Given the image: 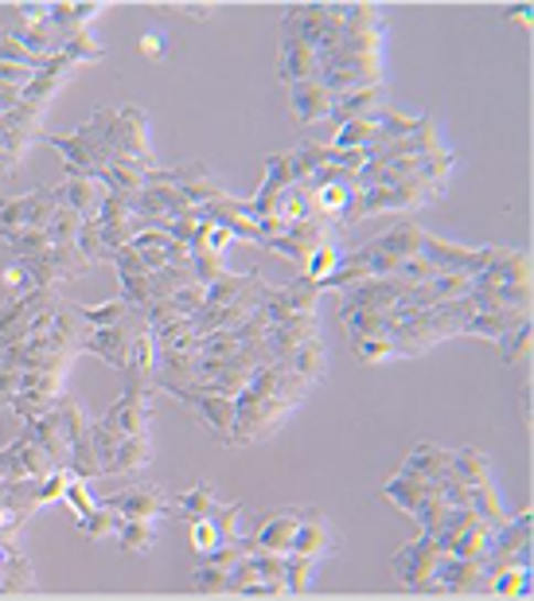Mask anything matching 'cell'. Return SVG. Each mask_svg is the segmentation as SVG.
I'll use <instances>...</instances> for the list:
<instances>
[{
    "label": "cell",
    "instance_id": "6da1fadb",
    "mask_svg": "<svg viewBox=\"0 0 534 601\" xmlns=\"http://www.w3.org/2000/svg\"><path fill=\"white\" fill-rule=\"evenodd\" d=\"M292 410L297 407H292L289 398L274 395V390L258 387V383L250 379V387H246L243 395H234V446L246 449L274 438V433L289 422Z\"/></svg>",
    "mask_w": 534,
    "mask_h": 601
},
{
    "label": "cell",
    "instance_id": "7a4b0ae2",
    "mask_svg": "<svg viewBox=\"0 0 534 601\" xmlns=\"http://www.w3.org/2000/svg\"><path fill=\"white\" fill-rule=\"evenodd\" d=\"M343 17H348V4H292L281 20V35H297V40L312 43V52L328 60L348 40Z\"/></svg>",
    "mask_w": 534,
    "mask_h": 601
},
{
    "label": "cell",
    "instance_id": "3957f363",
    "mask_svg": "<svg viewBox=\"0 0 534 601\" xmlns=\"http://www.w3.org/2000/svg\"><path fill=\"white\" fill-rule=\"evenodd\" d=\"M109 149H114V161L134 164L145 176L157 169V161H152V141H149V114H145L141 106H117L114 129H109Z\"/></svg>",
    "mask_w": 534,
    "mask_h": 601
},
{
    "label": "cell",
    "instance_id": "277c9868",
    "mask_svg": "<svg viewBox=\"0 0 534 601\" xmlns=\"http://www.w3.org/2000/svg\"><path fill=\"white\" fill-rule=\"evenodd\" d=\"M441 543L434 539L429 532H421L414 543H402L394 550L391 559V570L398 578L402 590L409 593H434V575H437V562H441Z\"/></svg>",
    "mask_w": 534,
    "mask_h": 601
},
{
    "label": "cell",
    "instance_id": "5b68a950",
    "mask_svg": "<svg viewBox=\"0 0 534 601\" xmlns=\"http://www.w3.org/2000/svg\"><path fill=\"white\" fill-rule=\"evenodd\" d=\"M421 243H426V230H421L418 223L402 219L398 227H391L383 238L360 246V255H363V262H367L371 278H391L406 258L421 255Z\"/></svg>",
    "mask_w": 534,
    "mask_h": 601
},
{
    "label": "cell",
    "instance_id": "8992f818",
    "mask_svg": "<svg viewBox=\"0 0 534 601\" xmlns=\"http://www.w3.org/2000/svg\"><path fill=\"white\" fill-rule=\"evenodd\" d=\"M149 332V316L141 313V309H129L121 321L106 324V329H90V336H86V352H94L98 359H106L109 367H117V372H126L129 356H134V344Z\"/></svg>",
    "mask_w": 534,
    "mask_h": 601
},
{
    "label": "cell",
    "instance_id": "52a82bcc",
    "mask_svg": "<svg viewBox=\"0 0 534 601\" xmlns=\"http://www.w3.org/2000/svg\"><path fill=\"white\" fill-rule=\"evenodd\" d=\"M145 184L175 187V192H180L188 204H192V212H195V207H203V204H211V200H223V195H231L223 180H218L203 161L175 164V169H152L149 176H145Z\"/></svg>",
    "mask_w": 534,
    "mask_h": 601
},
{
    "label": "cell",
    "instance_id": "ba28073f",
    "mask_svg": "<svg viewBox=\"0 0 534 601\" xmlns=\"http://www.w3.org/2000/svg\"><path fill=\"white\" fill-rule=\"evenodd\" d=\"M152 387H141V383H126L121 398L114 407L98 418L114 438H137V433H152Z\"/></svg>",
    "mask_w": 534,
    "mask_h": 601
},
{
    "label": "cell",
    "instance_id": "9c48e42d",
    "mask_svg": "<svg viewBox=\"0 0 534 601\" xmlns=\"http://www.w3.org/2000/svg\"><path fill=\"white\" fill-rule=\"evenodd\" d=\"M67 395V375L58 372H20V387L12 395V415L20 418V426L32 422V418L47 415L58 398Z\"/></svg>",
    "mask_w": 534,
    "mask_h": 601
},
{
    "label": "cell",
    "instance_id": "30bf717a",
    "mask_svg": "<svg viewBox=\"0 0 534 601\" xmlns=\"http://www.w3.org/2000/svg\"><path fill=\"white\" fill-rule=\"evenodd\" d=\"M292 555H305V559H332L340 555V532L332 527V519L320 508H301V524L292 535Z\"/></svg>",
    "mask_w": 534,
    "mask_h": 601
},
{
    "label": "cell",
    "instance_id": "8fae6325",
    "mask_svg": "<svg viewBox=\"0 0 534 601\" xmlns=\"http://www.w3.org/2000/svg\"><path fill=\"white\" fill-rule=\"evenodd\" d=\"M320 293H324V289H320L317 281H309V278H301V273H297L289 286L269 289V297L261 301V309H266L269 324H277V321H289V316L317 313V309H320Z\"/></svg>",
    "mask_w": 534,
    "mask_h": 601
},
{
    "label": "cell",
    "instance_id": "7c38bea8",
    "mask_svg": "<svg viewBox=\"0 0 534 601\" xmlns=\"http://www.w3.org/2000/svg\"><path fill=\"white\" fill-rule=\"evenodd\" d=\"M484 582H488L484 562L441 555L434 575V593H441V598H472V593H484Z\"/></svg>",
    "mask_w": 534,
    "mask_h": 601
},
{
    "label": "cell",
    "instance_id": "4fadbf2b",
    "mask_svg": "<svg viewBox=\"0 0 534 601\" xmlns=\"http://www.w3.org/2000/svg\"><path fill=\"white\" fill-rule=\"evenodd\" d=\"M175 403H184L195 415V422L207 430L211 441L218 446H234V398L226 395H180Z\"/></svg>",
    "mask_w": 534,
    "mask_h": 601
},
{
    "label": "cell",
    "instance_id": "5bb4252c",
    "mask_svg": "<svg viewBox=\"0 0 534 601\" xmlns=\"http://www.w3.org/2000/svg\"><path fill=\"white\" fill-rule=\"evenodd\" d=\"M102 504H109V508L121 512L126 519H157V516H168V508H172V492L160 489V484H129V489L106 496Z\"/></svg>",
    "mask_w": 534,
    "mask_h": 601
},
{
    "label": "cell",
    "instance_id": "9a60e30c",
    "mask_svg": "<svg viewBox=\"0 0 534 601\" xmlns=\"http://www.w3.org/2000/svg\"><path fill=\"white\" fill-rule=\"evenodd\" d=\"M0 473L9 476V481H24V476H47V473H55V465H51V458L43 453L40 441H32L24 430H20L17 441L0 446Z\"/></svg>",
    "mask_w": 534,
    "mask_h": 601
},
{
    "label": "cell",
    "instance_id": "2e32d148",
    "mask_svg": "<svg viewBox=\"0 0 534 601\" xmlns=\"http://www.w3.org/2000/svg\"><path fill=\"white\" fill-rule=\"evenodd\" d=\"M98 227H102V238H106L109 250H117V246L134 243V238L141 235V230H149V223H145L141 215H137L134 207H129L126 195H114V192H109L106 204H102V212H98Z\"/></svg>",
    "mask_w": 534,
    "mask_h": 601
},
{
    "label": "cell",
    "instance_id": "e0dca14e",
    "mask_svg": "<svg viewBox=\"0 0 534 601\" xmlns=\"http://www.w3.org/2000/svg\"><path fill=\"white\" fill-rule=\"evenodd\" d=\"M297 524H301V508H277L258 516L250 532V550H274V555H289L292 535H297Z\"/></svg>",
    "mask_w": 534,
    "mask_h": 601
},
{
    "label": "cell",
    "instance_id": "ac0fdd59",
    "mask_svg": "<svg viewBox=\"0 0 534 601\" xmlns=\"http://www.w3.org/2000/svg\"><path fill=\"white\" fill-rule=\"evenodd\" d=\"M406 293L409 286L398 278H363L360 286L343 289L340 309H394L406 301Z\"/></svg>",
    "mask_w": 534,
    "mask_h": 601
},
{
    "label": "cell",
    "instance_id": "d6986e66",
    "mask_svg": "<svg viewBox=\"0 0 534 601\" xmlns=\"http://www.w3.org/2000/svg\"><path fill=\"white\" fill-rule=\"evenodd\" d=\"M317 75H320V55L312 52V43L297 40V35H281V47H277V78H281V86L309 83Z\"/></svg>",
    "mask_w": 534,
    "mask_h": 601
},
{
    "label": "cell",
    "instance_id": "ffe728a7",
    "mask_svg": "<svg viewBox=\"0 0 534 601\" xmlns=\"http://www.w3.org/2000/svg\"><path fill=\"white\" fill-rule=\"evenodd\" d=\"M51 192H55V204L75 207L83 219H98L102 204L109 195L98 176H63V184H55Z\"/></svg>",
    "mask_w": 534,
    "mask_h": 601
},
{
    "label": "cell",
    "instance_id": "44dd1931",
    "mask_svg": "<svg viewBox=\"0 0 534 601\" xmlns=\"http://www.w3.org/2000/svg\"><path fill=\"white\" fill-rule=\"evenodd\" d=\"M285 90H289L292 118L301 121V126H317V121L332 118V90H328L320 78H309V83H292V86H285Z\"/></svg>",
    "mask_w": 534,
    "mask_h": 601
},
{
    "label": "cell",
    "instance_id": "7402d4cb",
    "mask_svg": "<svg viewBox=\"0 0 534 601\" xmlns=\"http://www.w3.org/2000/svg\"><path fill=\"white\" fill-rule=\"evenodd\" d=\"M383 106H391V103H386V83L363 86V90L335 94V98H332V118H328V121H335V129H340L343 121H371L378 110H383Z\"/></svg>",
    "mask_w": 534,
    "mask_h": 601
},
{
    "label": "cell",
    "instance_id": "603a6c76",
    "mask_svg": "<svg viewBox=\"0 0 534 601\" xmlns=\"http://www.w3.org/2000/svg\"><path fill=\"white\" fill-rule=\"evenodd\" d=\"M317 336H320L317 313H305V316H289V321L269 324L266 344H269V352H274V359H285L292 352V347L309 344V340H317Z\"/></svg>",
    "mask_w": 534,
    "mask_h": 601
},
{
    "label": "cell",
    "instance_id": "cb8c5ba5",
    "mask_svg": "<svg viewBox=\"0 0 534 601\" xmlns=\"http://www.w3.org/2000/svg\"><path fill=\"white\" fill-rule=\"evenodd\" d=\"M152 465V433L137 438H117L114 453L106 461V476H137Z\"/></svg>",
    "mask_w": 534,
    "mask_h": 601
},
{
    "label": "cell",
    "instance_id": "d4e9b609",
    "mask_svg": "<svg viewBox=\"0 0 534 601\" xmlns=\"http://www.w3.org/2000/svg\"><path fill=\"white\" fill-rule=\"evenodd\" d=\"M383 496L391 500V504H398V508L409 516V512L418 508L421 500L441 496V484L426 481V476H418V473H406V469H398V473H394L391 481L383 484Z\"/></svg>",
    "mask_w": 534,
    "mask_h": 601
},
{
    "label": "cell",
    "instance_id": "484cf974",
    "mask_svg": "<svg viewBox=\"0 0 534 601\" xmlns=\"http://www.w3.org/2000/svg\"><path fill=\"white\" fill-rule=\"evenodd\" d=\"M35 590H40V586H35L32 559H28V550L17 543V547L4 555V562H0V598H28V593Z\"/></svg>",
    "mask_w": 534,
    "mask_h": 601
},
{
    "label": "cell",
    "instance_id": "4316f807",
    "mask_svg": "<svg viewBox=\"0 0 534 601\" xmlns=\"http://www.w3.org/2000/svg\"><path fill=\"white\" fill-rule=\"evenodd\" d=\"M340 324L348 340H367V336H391L398 313L394 309H340Z\"/></svg>",
    "mask_w": 534,
    "mask_h": 601
},
{
    "label": "cell",
    "instance_id": "83f0119b",
    "mask_svg": "<svg viewBox=\"0 0 534 601\" xmlns=\"http://www.w3.org/2000/svg\"><path fill=\"white\" fill-rule=\"evenodd\" d=\"M71 63L63 60V55H55V60L47 63V67L40 71V75L32 78V83L24 86V103L28 106H40V110H51V103H55V94L67 86V78H71Z\"/></svg>",
    "mask_w": 534,
    "mask_h": 601
},
{
    "label": "cell",
    "instance_id": "f1b7e54d",
    "mask_svg": "<svg viewBox=\"0 0 534 601\" xmlns=\"http://www.w3.org/2000/svg\"><path fill=\"white\" fill-rule=\"evenodd\" d=\"M531 321V309H477V316L468 321L464 336H484V340H500L508 336L511 329Z\"/></svg>",
    "mask_w": 534,
    "mask_h": 601
},
{
    "label": "cell",
    "instance_id": "f546056e",
    "mask_svg": "<svg viewBox=\"0 0 534 601\" xmlns=\"http://www.w3.org/2000/svg\"><path fill=\"white\" fill-rule=\"evenodd\" d=\"M402 469L441 484L445 476H449V469H452V449H441V446H434V441H418V446L406 453Z\"/></svg>",
    "mask_w": 534,
    "mask_h": 601
},
{
    "label": "cell",
    "instance_id": "4dcf8cb0",
    "mask_svg": "<svg viewBox=\"0 0 534 601\" xmlns=\"http://www.w3.org/2000/svg\"><path fill=\"white\" fill-rule=\"evenodd\" d=\"M281 364L289 367L292 375H301L305 383H312V387H317V383L328 375V347H324V340L317 336V340H309V344L292 347Z\"/></svg>",
    "mask_w": 534,
    "mask_h": 601
},
{
    "label": "cell",
    "instance_id": "1f68e13d",
    "mask_svg": "<svg viewBox=\"0 0 534 601\" xmlns=\"http://www.w3.org/2000/svg\"><path fill=\"white\" fill-rule=\"evenodd\" d=\"M484 593L492 598H531V562H508L488 570Z\"/></svg>",
    "mask_w": 534,
    "mask_h": 601
},
{
    "label": "cell",
    "instance_id": "d6a6232c",
    "mask_svg": "<svg viewBox=\"0 0 534 601\" xmlns=\"http://www.w3.org/2000/svg\"><path fill=\"white\" fill-rule=\"evenodd\" d=\"M215 508H218V496L211 492V484L207 481H195L192 489H184L180 496H172V508H168V516L192 524V519L211 516Z\"/></svg>",
    "mask_w": 534,
    "mask_h": 601
},
{
    "label": "cell",
    "instance_id": "836d02e7",
    "mask_svg": "<svg viewBox=\"0 0 534 601\" xmlns=\"http://www.w3.org/2000/svg\"><path fill=\"white\" fill-rule=\"evenodd\" d=\"M289 157H292V180H297V184H309L324 164H332L335 149L324 141H301V144H292Z\"/></svg>",
    "mask_w": 534,
    "mask_h": 601
},
{
    "label": "cell",
    "instance_id": "e575fe53",
    "mask_svg": "<svg viewBox=\"0 0 534 601\" xmlns=\"http://www.w3.org/2000/svg\"><path fill=\"white\" fill-rule=\"evenodd\" d=\"M269 219H277L285 230L309 219V187H305V184H289V187H285L274 204H269Z\"/></svg>",
    "mask_w": 534,
    "mask_h": 601
},
{
    "label": "cell",
    "instance_id": "d590c367",
    "mask_svg": "<svg viewBox=\"0 0 534 601\" xmlns=\"http://www.w3.org/2000/svg\"><path fill=\"white\" fill-rule=\"evenodd\" d=\"M449 476H457V481L464 484H495L492 481V461H488V453H480V449L464 446V449H452V469Z\"/></svg>",
    "mask_w": 534,
    "mask_h": 601
},
{
    "label": "cell",
    "instance_id": "8d00e7d4",
    "mask_svg": "<svg viewBox=\"0 0 534 601\" xmlns=\"http://www.w3.org/2000/svg\"><path fill=\"white\" fill-rule=\"evenodd\" d=\"M98 180L106 184V192L126 195L129 204H134L137 195H141V187H145V172L134 169V164H126V161H109L106 169L98 172Z\"/></svg>",
    "mask_w": 534,
    "mask_h": 601
},
{
    "label": "cell",
    "instance_id": "74e56055",
    "mask_svg": "<svg viewBox=\"0 0 534 601\" xmlns=\"http://www.w3.org/2000/svg\"><path fill=\"white\" fill-rule=\"evenodd\" d=\"M114 539L121 543L126 555H149V550L157 547L160 535H157V524H152V519H126V516H121Z\"/></svg>",
    "mask_w": 534,
    "mask_h": 601
},
{
    "label": "cell",
    "instance_id": "f35d334b",
    "mask_svg": "<svg viewBox=\"0 0 534 601\" xmlns=\"http://www.w3.org/2000/svg\"><path fill=\"white\" fill-rule=\"evenodd\" d=\"M149 332H152V344H157L160 352H200V332L192 329L188 316H180V321H172V324H160V329H149Z\"/></svg>",
    "mask_w": 534,
    "mask_h": 601
},
{
    "label": "cell",
    "instance_id": "ab89813d",
    "mask_svg": "<svg viewBox=\"0 0 534 601\" xmlns=\"http://www.w3.org/2000/svg\"><path fill=\"white\" fill-rule=\"evenodd\" d=\"M35 149V141L32 137H24L20 129H12V126H4L0 121V176H12V172L24 164V157Z\"/></svg>",
    "mask_w": 534,
    "mask_h": 601
},
{
    "label": "cell",
    "instance_id": "60d3db41",
    "mask_svg": "<svg viewBox=\"0 0 534 601\" xmlns=\"http://www.w3.org/2000/svg\"><path fill=\"white\" fill-rule=\"evenodd\" d=\"M20 204H24V227H32V230H47L51 215H55V207H58L55 192H51L47 184L24 192V195H20Z\"/></svg>",
    "mask_w": 534,
    "mask_h": 601
},
{
    "label": "cell",
    "instance_id": "b9f144b4",
    "mask_svg": "<svg viewBox=\"0 0 534 601\" xmlns=\"http://www.w3.org/2000/svg\"><path fill=\"white\" fill-rule=\"evenodd\" d=\"M335 149H378L383 144V133H378L375 121H343L335 129Z\"/></svg>",
    "mask_w": 534,
    "mask_h": 601
},
{
    "label": "cell",
    "instance_id": "7bdbcfd3",
    "mask_svg": "<svg viewBox=\"0 0 534 601\" xmlns=\"http://www.w3.org/2000/svg\"><path fill=\"white\" fill-rule=\"evenodd\" d=\"M75 246H78V255H83L90 266H109V262H114V250H109L106 238H102L98 219H86L83 223V230H78Z\"/></svg>",
    "mask_w": 534,
    "mask_h": 601
},
{
    "label": "cell",
    "instance_id": "ee69618b",
    "mask_svg": "<svg viewBox=\"0 0 534 601\" xmlns=\"http://www.w3.org/2000/svg\"><path fill=\"white\" fill-rule=\"evenodd\" d=\"M0 246H9L12 250V258L17 262H32V258H40V255H47L51 250V238H47V230H32V227H24V230H17V235H9Z\"/></svg>",
    "mask_w": 534,
    "mask_h": 601
},
{
    "label": "cell",
    "instance_id": "f6af8a7d",
    "mask_svg": "<svg viewBox=\"0 0 534 601\" xmlns=\"http://www.w3.org/2000/svg\"><path fill=\"white\" fill-rule=\"evenodd\" d=\"M312 575H317V559H305V555H285V593L289 598H301L312 590Z\"/></svg>",
    "mask_w": 534,
    "mask_h": 601
},
{
    "label": "cell",
    "instance_id": "bcb514c9",
    "mask_svg": "<svg viewBox=\"0 0 534 601\" xmlns=\"http://www.w3.org/2000/svg\"><path fill=\"white\" fill-rule=\"evenodd\" d=\"M58 55H63L71 67H78V63H102V60H106V47L94 40V32H78V35H71L63 47H58Z\"/></svg>",
    "mask_w": 534,
    "mask_h": 601
},
{
    "label": "cell",
    "instance_id": "7dc6e473",
    "mask_svg": "<svg viewBox=\"0 0 534 601\" xmlns=\"http://www.w3.org/2000/svg\"><path fill=\"white\" fill-rule=\"evenodd\" d=\"M495 347H500V359L508 367L526 364V359H531V321L519 324V329H511L508 336H500L495 340Z\"/></svg>",
    "mask_w": 534,
    "mask_h": 601
},
{
    "label": "cell",
    "instance_id": "c3c4849f",
    "mask_svg": "<svg viewBox=\"0 0 534 601\" xmlns=\"http://www.w3.org/2000/svg\"><path fill=\"white\" fill-rule=\"evenodd\" d=\"M83 223H86V219L75 212V207H63V204H58V207H55V215H51V223H47L51 246H67V243H75L78 230H83Z\"/></svg>",
    "mask_w": 534,
    "mask_h": 601
},
{
    "label": "cell",
    "instance_id": "681fc988",
    "mask_svg": "<svg viewBox=\"0 0 534 601\" xmlns=\"http://www.w3.org/2000/svg\"><path fill=\"white\" fill-rule=\"evenodd\" d=\"M188 590L195 598H223L226 593V570L211 567V562H200V567L188 575Z\"/></svg>",
    "mask_w": 534,
    "mask_h": 601
},
{
    "label": "cell",
    "instance_id": "f907efd6",
    "mask_svg": "<svg viewBox=\"0 0 534 601\" xmlns=\"http://www.w3.org/2000/svg\"><path fill=\"white\" fill-rule=\"evenodd\" d=\"M351 352L360 364H391L398 359V347H394L391 336H367V340H351Z\"/></svg>",
    "mask_w": 534,
    "mask_h": 601
},
{
    "label": "cell",
    "instance_id": "816d5d0a",
    "mask_svg": "<svg viewBox=\"0 0 534 601\" xmlns=\"http://www.w3.org/2000/svg\"><path fill=\"white\" fill-rule=\"evenodd\" d=\"M340 255H343L340 243H320L317 250H312V255H309V262L301 266V278H309V281H317V286H320V281H324L328 273L335 270V262H340Z\"/></svg>",
    "mask_w": 534,
    "mask_h": 601
},
{
    "label": "cell",
    "instance_id": "f5cc1de1",
    "mask_svg": "<svg viewBox=\"0 0 534 601\" xmlns=\"http://www.w3.org/2000/svg\"><path fill=\"white\" fill-rule=\"evenodd\" d=\"M0 63H17V67H32V71H43L51 60H43V55H35V52H28L24 43L20 40H12L4 28H0Z\"/></svg>",
    "mask_w": 534,
    "mask_h": 601
},
{
    "label": "cell",
    "instance_id": "db71d44e",
    "mask_svg": "<svg viewBox=\"0 0 534 601\" xmlns=\"http://www.w3.org/2000/svg\"><path fill=\"white\" fill-rule=\"evenodd\" d=\"M243 504H218L215 512H211V524H215L218 532V543H238L243 535H238V519H243Z\"/></svg>",
    "mask_w": 534,
    "mask_h": 601
},
{
    "label": "cell",
    "instance_id": "11a10c76",
    "mask_svg": "<svg viewBox=\"0 0 534 601\" xmlns=\"http://www.w3.org/2000/svg\"><path fill=\"white\" fill-rule=\"evenodd\" d=\"M17 230H24V204H20V195H9V200H0V243Z\"/></svg>",
    "mask_w": 534,
    "mask_h": 601
},
{
    "label": "cell",
    "instance_id": "9f6ffc18",
    "mask_svg": "<svg viewBox=\"0 0 534 601\" xmlns=\"http://www.w3.org/2000/svg\"><path fill=\"white\" fill-rule=\"evenodd\" d=\"M188 539H192L195 555H203V550L218 547V532H215V524H211V516L192 519V524H188Z\"/></svg>",
    "mask_w": 534,
    "mask_h": 601
},
{
    "label": "cell",
    "instance_id": "6f0895ef",
    "mask_svg": "<svg viewBox=\"0 0 534 601\" xmlns=\"http://www.w3.org/2000/svg\"><path fill=\"white\" fill-rule=\"evenodd\" d=\"M40 75V71H32V67H17V63H0V83H9V86H20L24 90L32 78Z\"/></svg>",
    "mask_w": 534,
    "mask_h": 601
},
{
    "label": "cell",
    "instance_id": "680465c9",
    "mask_svg": "<svg viewBox=\"0 0 534 601\" xmlns=\"http://www.w3.org/2000/svg\"><path fill=\"white\" fill-rule=\"evenodd\" d=\"M4 289H9V297H17V293H24V289H32L24 262H12L9 270H4Z\"/></svg>",
    "mask_w": 534,
    "mask_h": 601
},
{
    "label": "cell",
    "instance_id": "91938a15",
    "mask_svg": "<svg viewBox=\"0 0 534 601\" xmlns=\"http://www.w3.org/2000/svg\"><path fill=\"white\" fill-rule=\"evenodd\" d=\"M157 12H168V17H195V20H207L211 4H157Z\"/></svg>",
    "mask_w": 534,
    "mask_h": 601
},
{
    "label": "cell",
    "instance_id": "94428289",
    "mask_svg": "<svg viewBox=\"0 0 534 601\" xmlns=\"http://www.w3.org/2000/svg\"><path fill=\"white\" fill-rule=\"evenodd\" d=\"M24 532V519L9 508V504H0V539H9V535H20Z\"/></svg>",
    "mask_w": 534,
    "mask_h": 601
},
{
    "label": "cell",
    "instance_id": "6125c7cd",
    "mask_svg": "<svg viewBox=\"0 0 534 601\" xmlns=\"http://www.w3.org/2000/svg\"><path fill=\"white\" fill-rule=\"evenodd\" d=\"M71 9H75V20H78V24H83V28H90L94 20H98L102 12L109 9V4H106V0H94V4H71Z\"/></svg>",
    "mask_w": 534,
    "mask_h": 601
},
{
    "label": "cell",
    "instance_id": "be15d7a7",
    "mask_svg": "<svg viewBox=\"0 0 534 601\" xmlns=\"http://www.w3.org/2000/svg\"><path fill=\"white\" fill-rule=\"evenodd\" d=\"M17 17L28 24H47L51 20V4H17Z\"/></svg>",
    "mask_w": 534,
    "mask_h": 601
},
{
    "label": "cell",
    "instance_id": "e7e4bbea",
    "mask_svg": "<svg viewBox=\"0 0 534 601\" xmlns=\"http://www.w3.org/2000/svg\"><path fill=\"white\" fill-rule=\"evenodd\" d=\"M137 47H141L145 60H164V40H160V35H141Z\"/></svg>",
    "mask_w": 534,
    "mask_h": 601
},
{
    "label": "cell",
    "instance_id": "03108f58",
    "mask_svg": "<svg viewBox=\"0 0 534 601\" xmlns=\"http://www.w3.org/2000/svg\"><path fill=\"white\" fill-rule=\"evenodd\" d=\"M511 20H515L519 28H531V4H519V9H511Z\"/></svg>",
    "mask_w": 534,
    "mask_h": 601
},
{
    "label": "cell",
    "instance_id": "003e7915",
    "mask_svg": "<svg viewBox=\"0 0 534 601\" xmlns=\"http://www.w3.org/2000/svg\"><path fill=\"white\" fill-rule=\"evenodd\" d=\"M4 484H9V476L0 473V500H4Z\"/></svg>",
    "mask_w": 534,
    "mask_h": 601
}]
</instances>
